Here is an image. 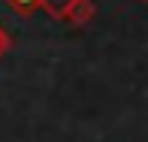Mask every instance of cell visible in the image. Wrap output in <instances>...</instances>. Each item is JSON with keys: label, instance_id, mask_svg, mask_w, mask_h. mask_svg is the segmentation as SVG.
I'll list each match as a JSON object with an SVG mask.
<instances>
[{"label": "cell", "instance_id": "obj_1", "mask_svg": "<svg viewBox=\"0 0 148 142\" xmlns=\"http://www.w3.org/2000/svg\"><path fill=\"white\" fill-rule=\"evenodd\" d=\"M94 15H97L94 0H73V6H70V12H66L64 21H70L73 27H85V24L94 21Z\"/></svg>", "mask_w": 148, "mask_h": 142}, {"label": "cell", "instance_id": "obj_2", "mask_svg": "<svg viewBox=\"0 0 148 142\" xmlns=\"http://www.w3.org/2000/svg\"><path fill=\"white\" fill-rule=\"evenodd\" d=\"M70 6H73V0H39V9L49 12V15L58 18V21H64V18H66Z\"/></svg>", "mask_w": 148, "mask_h": 142}, {"label": "cell", "instance_id": "obj_3", "mask_svg": "<svg viewBox=\"0 0 148 142\" xmlns=\"http://www.w3.org/2000/svg\"><path fill=\"white\" fill-rule=\"evenodd\" d=\"M18 15H30L33 9H39V0H6Z\"/></svg>", "mask_w": 148, "mask_h": 142}, {"label": "cell", "instance_id": "obj_4", "mask_svg": "<svg viewBox=\"0 0 148 142\" xmlns=\"http://www.w3.org/2000/svg\"><path fill=\"white\" fill-rule=\"evenodd\" d=\"M9 49H12V39H9V33H6L3 27H0V58H3Z\"/></svg>", "mask_w": 148, "mask_h": 142}, {"label": "cell", "instance_id": "obj_5", "mask_svg": "<svg viewBox=\"0 0 148 142\" xmlns=\"http://www.w3.org/2000/svg\"><path fill=\"white\" fill-rule=\"evenodd\" d=\"M142 3H148V0H142Z\"/></svg>", "mask_w": 148, "mask_h": 142}]
</instances>
